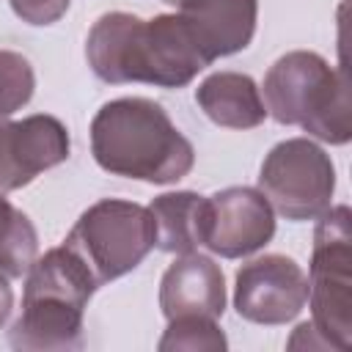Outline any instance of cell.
<instances>
[{
  "label": "cell",
  "mask_w": 352,
  "mask_h": 352,
  "mask_svg": "<svg viewBox=\"0 0 352 352\" xmlns=\"http://www.w3.org/2000/svg\"><path fill=\"white\" fill-rule=\"evenodd\" d=\"M91 72L110 85L146 82L182 88L209 63L179 14L140 19L126 11L102 14L85 38Z\"/></svg>",
  "instance_id": "6da1fadb"
},
{
  "label": "cell",
  "mask_w": 352,
  "mask_h": 352,
  "mask_svg": "<svg viewBox=\"0 0 352 352\" xmlns=\"http://www.w3.org/2000/svg\"><path fill=\"white\" fill-rule=\"evenodd\" d=\"M91 154L102 170L148 184H173L195 165L192 143L162 104L146 96H121L96 110Z\"/></svg>",
  "instance_id": "7a4b0ae2"
},
{
  "label": "cell",
  "mask_w": 352,
  "mask_h": 352,
  "mask_svg": "<svg viewBox=\"0 0 352 352\" xmlns=\"http://www.w3.org/2000/svg\"><path fill=\"white\" fill-rule=\"evenodd\" d=\"M99 283L82 258L58 245L36 256L25 275L22 311L8 344L22 352H69L82 346V316Z\"/></svg>",
  "instance_id": "3957f363"
},
{
  "label": "cell",
  "mask_w": 352,
  "mask_h": 352,
  "mask_svg": "<svg viewBox=\"0 0 352 352\" xmlns=\"http://www.w3.org/2000/svg\"><path fill=\"white\" fill-rule=\"evenodd\" d=\"M264 107L278 124L302 126L311 138L344 146L352 138V104L346 72L319 52L294 50L280 55L264 74Z\"/></svg>",
  "instance_id": "277c9868"
},
{
  "label": "cell",
  "mask_w": 352,
  "mask_h": 352,
  "mask_svg": "<svg viewBox=\"0 0 352 352\" xmlns=\"http://www.w3.org/2000/svg\"><path fill=\"white\" fill-rule=\"evenodd\" d=\"M352 212L330 206L316 217L308 264L311 324L330 349L352 346Z\"/></svg>",
  "instance_id": "5b68a950"
},
{
  "label": "cell",
  "mask_w": 352,
  "mask_h": 352,
  "mask_svg": "<svg viewBox=\"0 0 352 352\" xmlns=\"http://www.w3.org/2000/svg\"><path fill=\"white\" fill-rule=\"evenodd\" d=\"M154 242L157 234L148 206L124 198H102L91 204L63 239L99 286L132 272L151 253Z\"/></svg>",
  "instance_id": "8992f818"
},
{
  "label": "cell",
  "mask_w": 352,
  "mask_h": 352,
  "mask_svg": "<svg viewBox=\"0 0 352 352\" xmlns=\"http://www.w3.org/2000/svg\"><path fill=\"white\" fill-rule=\"evenodd\" d=\"M256 190L286 220H316L333 204L336 165L311 138H289L264 157Z\"/></svg>",
  "instance_id": "52a82bcc"
},
{
  "label": "cell",
  "mask_w": 352,
  "mask_h": 352,
  "mask_svg": "<svg viewBox=\"0 0 352 352\" xmlns=\"http://www.w3.org/2000/svg\"><path fill=\"white\" fill-rule=\"evenodd\" d=\"M305 300L308 275L283 253L250 258L234 275V308L253 324H286L305 308Z\"/></svg>",
  "instance_id": "ba28073f"
},
{
  "label": "cell",
  "mask_w": 352,
  "mask_h": 352,
  "mask_svg": "<svg viewBox=\"0 0 352 352\" xmlns=\"http://www.w3.org/2000/svg\"><path fill=\"white\" fill-rule=\"evenodd\" d=\"M275 236V209L256 187H226L206 198L204 248L220 258H245Z\"/></svg>",
  "instance_id": "9c48e42d"
},
{
  "label": "cell",
  "mask_w": 352,
  "mask_h": 352,
  "mask_svg": "<svg viewBox=\"0 0 352 352\" xmlns=\"http://www.w3.org/2000/svg\"><path fill=\"white\" fill-rule=\"evenodd\" d=\"M176 8L206 63L242 52L253 41L258 0H176Z\"/></svg>",
  "instance_id": "30bf717a"
},
{
  "label": "cell",
  "mask_w": 352,
  "mask_h": 352,
  "mask_svg": "<svg viewBox=\"0 0 352 352\" xmlns=\"http://www.w3.org/2000/svg\"><path fill=\"white\" fill-rule=\"evenodd\" d=\"M160 311L165 319L176 316H212L226 311V275L212 256L182 253L162 272Z\"/></svg>",
  "instance_id": "8fae6325"
},
{
  "label": "cell",
  "mask_w": 352,
  "mask_h": 352,
  "mask_svg": "<svg viewBox=\"0 0 352 352\" xmlns=\"http://www.w3.org/2000/svg\"><path fill=\"white\" fill-rule=\"evenodd\" d=\"M195 102L212 124L226 129H253L267 118L261 88L250 74L242 72L209 74L195 88Z\"/></svg>",
  "instance_id": "7c38bea8"
},
{
  "label": "cell",
  "mask_w": 352,
  "mask_h": 352,
  "mask_svg": "<svg viewBox=\"0 0 352 352\" xmlns=\"http://www.w3.org/2000/svg\"><path fill=\"white\" fill-rule=\"evenodd\" d=\"M154 217V248L165 253H195L206 239V195L192 190L162 192L148 204Z\"/></svg>",
  "instance_id": "4fadbf2b"
},
{
  "label": "cell",
  "mask_w": 352,
  "mask_h": 352,
  "mask_svg": "<svg viewBox=\"0 0 352 352\" xmlns=\"http://www.w3.org/2000/svg\"><path fill=\"white\" fill-rule=\"evenodd\" d=\"M14 143L19 162L30 179L66 162L72 148L66 124L47 113H33L22 121H14Z\"/></svg>",
  "instance_id": "5bb4252c"
},
{
  "label": "cell",
  "mask_w": 352,
  "mask_h": 352,
  "mask_svg": "<svg viewBox=\"0 0 352 352\" xmlns=\"http://www.w3.org/2000/svg\"><path fill=\"white\" fill-rule=\"evenodd\" d=\"M38 256V234L30 217L0 192V272L8 278L28 275Z\"/></svg>",
  "instance_id": "9a60e30c"
},
{
  "label": "cell",
  "mask_w": 352,
  "mask_h": 352,
  "mask_svg": "<svg viewBox=\"0 0 352 352\" xmlns=\"http://www.w3.org/2000/svg\"><path fill=\"white\" fill-rule=\"evenodd\" d=\"M160 352H223L228 346L217 319L212 316H176L160 338Z\"/></svg>",
  "instance_id": "2e32d148"
},
{
  "label": "cell",
  "mask_w": 352,
  "mask_h": 352,
  "mask_svg": "<svg viewBox=\"0 0 352 352\" xmlns=\"http://www.w3.org/2000/svg\"><path fill=\"white\" fill-rule=\"evenodd\" d=\"M36 88L33 66L25 55L14 50H0V118L22 110Z\"/></svg>",
  "instance_id": "e0dca14e"
},
{
  "label": "cell",
  "mask_w": 352,
  "mask_h": 352,
  "mask_svg": "<svg viewBox=\"0 0 352 352\" xmlns=\"http://www.w3.org/2000/svg\"><path fill=\"white\" fill-rule=\"evenodd\" d=\"M33 179L19 162L16 143H14V121L0 118V192H14L28 187Z\"/></svg>",
  "instance_id": "ac0fdd59"
},
{
  "label": "cell",
  "mask_w": 352,
  "mask_h": 352,
  "mask_svg": "<svg viewBox=\"0 0 352 352\" xmlns=\"http://www.w3.org/2000/svg\"><path fill=\"white\" fill-rule=\"evenodd\" d=\"M8 3H11L14 14H16L22 22L41 28V25L58 22V19L69 11V3H72V0H8Z\"/></svg>",
  "instance_id": "d6986e66"
},
{
  "label": "cell",
  "mask_w": 352,
  "mask_h": 352,
  "mask_svg": "<svg viewBox=\"0 0 352 352\" xmlns=\"http://www.w3.org/2000/svg\"><path fill=\"white\" fill-rule=\"evenodd\" d=\"M11 278L0 272V324L11 316V308H14V292H11Z\"/></svg>",
  "instance_id": "ffe728a7"
},
{
  "label": "cell",
  "mask_w": 352,
  "mask_h": 352,
  "mask_svg": "<svg viewBox=\"0 0 352 352\" xmlns=\"http://www.w3.org/2000/svg\"><path fill=\"white\" fill-rule=\"evenodd\" d=\"M165 3H170V6H176V0H165Z\"/></svg>",
  "instance_id": "44dd1931"
}]
</instances>
